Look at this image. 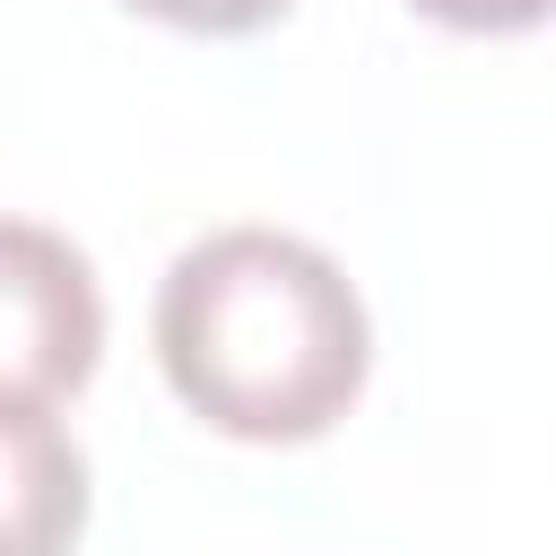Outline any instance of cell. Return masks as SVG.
Instances as JSON below:
<instances>
[{"label":"cell","instance_id":"cell-2","mask_svg":"<svg viewBox=\"0 0 556 556\" xmlns=\"http://www.w3.org/2000/svg\"><path fill=\"white\" fill-rule=\"evenodd\" d=\"M104 356V287L87 252L35 217H0V408L70 400Z\"/></svg>","mask_w":556,"mask_h":556},{"label":"cell","instance_id":"cell-5","mask_svg":"<svg viewBox=\"0 0 556 556\" xmlns=\"http://www.w3.org/2000/svg\"><path fill=\"white\" fill-rule=\"evenodd\" d=\"M408 9L452 26V35H530L556 17V0H408Z\"/></svg>","mask_w":556,"mask_h":556},{"label":"cell","instance_id":"cell-4","mask_svg":"<svg viewBox=\"0 0 556 556\" xmlns=\"http://www.w3.org/2000/svg\"><path fill=\"white\" fill-rule=\"evenodd\" d=\"M130 9L182 35H261L269 17H287V0H130Z\"/></svg>","mask_w":556,"mask_h":556},{"label":"cell","instance_id":"cell-3","mask_svg":"<svg viewBox=\"0 0 556 556\" xmlns=\"http://www.w3.org/2000/svg\"><path fill=\"white\" fill-rule=\"evenodd\" d=\"M87 530V452L52 408H0V556H70Z\"/></svg>","mask_w":556,"mask_h":556},{"label":"cell","instance_id":"cell-1","mask_svg":"<svg viewBox=\"0 0 556 556\" xmlns=\"http://www.w3.org/2000/svg\"><path fill=\"white\" fill-rule=\"evenodd\" d=\"M156 365L174 400L235 443L330 434L374 365L356 278L287 226H217L156 287Z\"/></svg>","mask_w":556,"mask_h":556}]
</instances>
